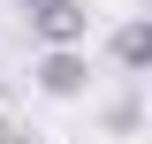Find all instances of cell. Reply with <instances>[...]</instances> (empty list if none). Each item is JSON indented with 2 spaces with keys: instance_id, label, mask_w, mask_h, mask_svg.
I'll use <instances>...</instances> for the list:
<instances>
[{
  "instance_id": "obj_5",
  "label": "cell",
  "mask_w": 152,
  "mask_h": 144,
  "mask_svg": "<svg viewBox=\"0 0 152 144\" xmlns=\"http://www.w3.org/2000/svg\"><path fill=\"white\" fill-rule=\"evenodd\" d=\"M0 144H31V129H23V121H8V114H0Z\"/></svg>"
},
{
  "instance_id": "obj_4",
  "label": "cell",
  "mask_w": 152,
  "mask_h": 144,
  "mask_svg": "<svg viewBox=\"0 0 152 144\" xmlns=\"http://www.w3.org/2000/svg\"><path fill=\"white\" fill-rule=\"evenodd\" d=\"M137 114H145V99H137V76H129V91L107 106V129H114V137H129V129H137Z\"/></svg>"
},
{
  "instance_id": "obj_1",
  "label": "cell",
  "mask_w": 152,
  "mask_h": 144,
  "mask_svg": "<svg viewBox=\"0 0 152 144\" xmlns=\"http://www.w3.org/2000/svg\"><path fill=\"white\" fill-rule=\"evenodd\" d=\"M38 46H84L91 38V8L84 0H15Z\"/></svg>"
},
{
  "instance_id": "obj_3",
  "label": "cell",
  "mask_w": 152,
  "mask_h": 144,
  "mask_svg": "<svg viewBox=\"0 0 152 144\" xmlns=\"http://www.w3.org/2000/svg\"><path fill=\"white\" fill-rule=\"evenodd\" d=\"M107 53H114V68H122V76H145V68H152V23H145V15H129V23H114V38H107Z\"/></svg>"
},
{
  "instance_id": "obj_2",
  "label": "cell",
  "mask_w": 152,
  "mask_h": 144,
  "mask_svg": "<svg viewBox=\"0 0 152 144\" xmlns=\"http://www.w3.org/2000/svg\"><path fill=\"white\" fill-rule=\"evenodd\" d=\"M31 84L46 91V99H84V91H91V61H84V46H46V53L31 61Z\"/></svg>"
}]
</instances>
